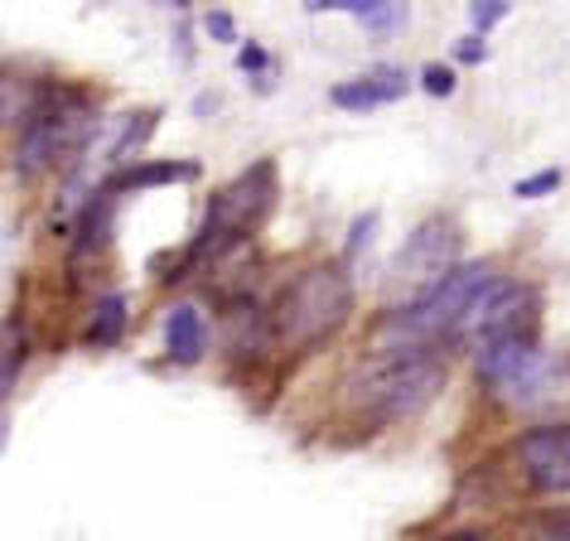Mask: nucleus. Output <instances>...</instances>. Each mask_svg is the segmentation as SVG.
Returning <instances> with one entry per match:
<instances>
[{"instance_id": "nucleus-1", "label": "nucleus", "mask_w": 570, "mask_h": 541, "mask_svg": "<svg viewBox=\"0 0 570 541\" xmlns=\"http://www.w3.org/2000/svg\"><path fill=\"white\" fill-rule=\"evenodd\" d=\"M440 387H445V367L435 363L431 344H396L348 377V402L363 416L392 425L421 416L440 396Z\"/></svg>"}, {"instance_id": "nucleus-11", "label": "nucleus", "mask_w": 570, "mask_h": 541, "mask_svg": "<svg viewBox=\"0 0 570 541\" xmlns=\"http://www.w3.org/2000/svg\"><path fill=\"white\" fill-rule=\"evenodd\" d=\"M204 348H208V334H204V319H198L194 305H175L165 315V353L175 363H204Z\"/></svg>"}, {"instance_id": "nucleus-6", "label": "nucleus", "mask_w": 570, "mask_h": 541, "mask_svg": "<svg viewBox=\"0 0 570 541\" xmlns=\"http://www.w3.org/2000/svg\"><path fill=\"white\" fill-rule=\"evenodd\" d=\"M474 367H479V377L512 406H527V402H537V396H547L551 373H556V363L532 344V334H508V338L479 344Z\"/></svg>"}, {"instance_id": "nucleus-16", "label": "nucleus", "mask_w": 570, "mask_h": 541, "mask_svg": "<svg viewBox=\"0 0 570 541\" xmlns=\"http://www.w3.org/2000/svg\"><path fill=\"white\" fill-rule=\"evenodd\" d=\"M20 363H24V334H20V324H6V392L16 387Z\"/></svg>"}, {"instance_id": "nucleus-2", "label": "nucleus", "mask_w": 570, "mask_h": 541, "mask_svg": "<svg viewBox=\"0 0 570 541\" xmlns=\"http://www.w3.org/2000/svg\"><path fill=\"white\" fill-rule=\"evenodd\" d=\"M271 208H276V165L256 160L252 169H242L233 184H223V189L208 198L204 227H198L189 256H184V266L169 270L165 281H179L184 270H194L204 262H218L223 252H233L237 242H247L256 227L271 218Z\"/></svg>"}, {"instance_id": "nucleus-10", "label": "nucleus", "mask_w": 570, "mask_h": 541, "mask_svg": "<svg viewBox=\"0 0 570 541\" xmlns=\"http://www.w3.org/2000/svg\"><path fill=\"white\" fill-rule=\"evenodd\" d=\"M406 92H411V78L402 73V68H373L367 78L338 82L330 97H334V107H344V111H373V107L402 102Z\"/></svg>"}, {"instance_id": "nucleus-12", "label": "nucleus", "mask_w": 570, "mask_h": 541, "mask_svg": "<svg viewBox=\"0 0 570 541\" xmlns=\"http://www.w3.org/2000/svg\"><path fill=\"white\" fill-rule=\"evenodd\" d=\"M126 324H131V309H126V295H102L88 315V344L92 348H117L126 338Z\"/></svg>"}, {"instance_id": "nucleus-13", "label": "nucleus", "mask_w": 570, "mask_h": 541, "mask_svg": "<svg viewBox=\"0 0 570 541\" xmlns=\"http://www.w3.org/2000/svg\"><path fill=\"white\" fill-rule=\"evenodd\" d=\"M198 165H184V160H146V165H131L111 179V189H150V184H175V179H194Z\"/></svg>"}, {"instance_id": "nucleus-18", "label": "nucleus", "mask_w": 570, "mask_h": 541, "mask_svg": "<svg viewBox=\"0 0 570 541\" xmlns=\"http://www.w3.org/2000/svg\"><path fill=\"white\" fill-rule=\"evenodd\" d=\"M421 88L431 92V97H450L454 92V68H445V63L421 68Z\"/></svg>"}, {"instance_id": "nucleus-17", "label": "nucleus", "mask_w": 570, "mask_h": 541, "mask_svg": "<svg viewBox=\"0 0 570 541\" xmlns=\"http://www.w3.org/2000/svg\"><path fill=\"white\" fill-rule=\"evenodd\" d=\"M155 117H160V111H136L131 131H121V140H117V155H136V150H140V140L155 131Z\"/></svg>"}, {"instance_id": "nucleus-22", "label": "nucleus", "mask_w": 570, "mask_h": 541, "mask_svg": "<svg viewBox=\"0 0 570 541\" xmlns=\"http://www.w3.org/2000/svg\"><path fill=\"white\" fill-rule=\"evenodd\" d=\"M363 0H305L309 16H320V10H344V16H358Z\"/></svg>"}, {"instance_id": "nucleus-20", "label": "nucleus", "mask_w": 570, "mask_h": 541, "mask_svg": "<svg viewBox=\"0 0 570 541\" xmlns=\"http://www.w3.org/2000/svg\"><path fill=\"white\" fill-rule=\"evenodd\" d=\"M373 227H377V213H363L358 223H353V237H348V256H363L367 242H373Z\"/></svg>"}, {"instance_id": "nucleus-15", "label": "nucleus", "mask_w": 570, "mask_h": 541, "mask_svg": "<svg viewBox=\"0 0 570 541\" xmlns=\"http://www.w3.org/2000/svg\"><path fill=\"white\" fill-rule=\"evenodd\" d=\"M551 189H561V169H537V175H527V179L512 184V194H518V198H541Z\"/></svg>"}, {"instance_id": "nucleus-5", "label": "nucleus", "mask_w": 570, "mask_h": 541, "mask_svg": "<svg viewBox=\"0 0 570 541\" xmlns=\"http://www.w3.org/2000/svg\"><path fill=\"white\" fill-rule=\"evenodd\" d=\"M97 117L82 107L78 92H59V102H35V111L20 121V146H16V169L24 179L45 175V169L63 165L92 140Z\"/></svg>"}, {"instance_id": "nucleus-14", "label": "nucleus", "mask_w": 570, "mask_h": 541, "mask_svg": "<svg viewBox=\"0 0 570 541\" xmlns=\"http://www.w3.org/2000/svg\"><path fill=\"white\" fill-rule=\"evenodd\" d=\"M508 6H512V0H469V24H474L479 35L493 30V24L508 16Z\"/></svg>"}, {"instance_id": "nucleus-24", "label": "nucleus", "mask_w": 570, "mask_h": 541, "mask_svg": "<svg viewBox=\"0 0 570 541\" xmlns=\"http://www.w3.org/2000/svg\"><path fill=\"white\" fill-rule=\"evenodd\" d=\"M169 6H189V0H169Z\"/></svg>"}, {"instance_id": "nucleus-7", "label": "nucleus", "mask_w": 570, "mask_h": 541, "mask_svg": "<svg viewBox=\"0 0 570 541\" xmlns=\"http://www.w3.org/2000/svg\"><path fill=\"white\" fill-rule=\"evenodd\" d=\"M537 324V291L527 281H508L493 276L489 286L474 295L469 315L460 319L454 338H474V344H489V338H508V334H532Z\"/></svg>"}, {"instance_id": "nucleus-8", "label": "nucleus", "mask_w": 570, "mask_h": 541, "mask_svg": "<svg viewBox=\"0 0 570 541\" xmlns=\"http://www.w3.org/2000/svg\"><path fill=\"white\" fill-rule=\"evenodd\" d=\"M460 262V227H454V218H425L416 233L406 237L402 256H396V281H406V286H416V295L425 286H435L445 270Z\"/></svg>"}, {"instance_id": "nucleus-9", "label": "nucleus", "mask_w": 570, "mask_h": 541, "mask_svg": "<svg viewBox=\"0 0 570 541\" xmlns=\"http://www.w3.org/2000/svg\"><path fill=\"white\" fill-rule=\"evenodd\" d=\"M518 469L537 493H570V421L532 425L518 435Z\"/></svg>"}, {"instance_id": "nucleus-23", "label": "nucleus", "mask_w": 570, "mask_h": 541, "mask_svg": "<svg viewBox=\"0 0 570 541\" xmlns=\"http://www.w3.org/2000/svg\"><path fill=\"white\" fill-rule=\"evenodd\" d=\"M237 68H247V73L262 78V73H266V53L256 49V45H242V59H237Z\"/></svg>"}, {"instance_id": "nucleus-19", "label": "nucleus", "mask_w": 570, "mask_h": 541, "mask_svg": "<svg viewBox=\"0 0 570 541\" xmlns=\"http://www.w3.org/2000/svg\"><path fill=\"white\" fill-rule=\"evenodd\" d=\"M204 30L218 39V45H233V39H237V24H233V16H227V10H208V16H204Z\"/></svg>"}, {"instance_id": "nucleus-4", "label": "nucleus", "mask_w": 570, "mask_h": 541, "mask_svg": "<svg viewBox=\"0 0 570 541\" xmlns=\"http://www.w3.org/2000/svg\"><path fill=\"white\" fill-rule=\"evenodd\" d=\"M498 276L493 262H454L435 286H425L416 301L392 309L387 329L396 334V344H435V338H454L460 319L469 315L474 295Z\"/></svg>"}, {"instance_id": "nucleus-3", "label": "nucleus", "mask_w": 570, "mask_h": 541, "mask_svg": "<svg viewBox=\"0 0 570 541\" xmlns=\"http://www.w3.org/2000/svg\"><path fill=\"white\" fill-rule=\"evenodd\" d=\"M353 315V281L338 262H320V266H305L301 276L285 286L281 305H276V319H271V334L276 344L305 353L334 338L338 329L348 324Z\"/></svg>"}, {"instance_id": "nucleus-21", "label": "nucleus", "mask_w": 570, "mask_h": 541, "mask_svg": "<svg viewBox=\"0 0 570 541\" xmlns=\"http://www.w3.org/2000/svg\"><path fill=\"white\" fill-rule=\"evenodd\" d=\"M454 53H460V63H483V59H489V45H483L479 30H474V35H469V39H464V45L454 49Z\"/></svg>"}]
</instances>
